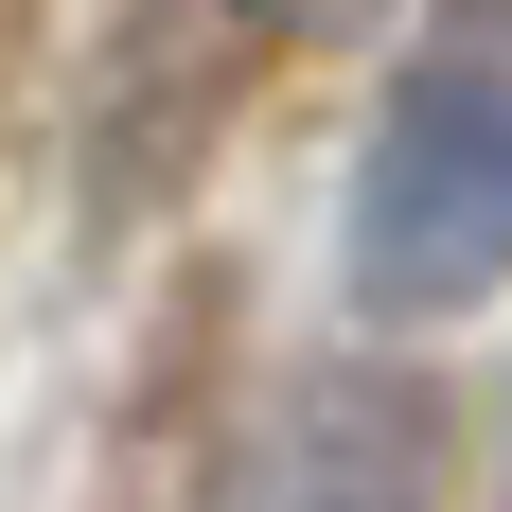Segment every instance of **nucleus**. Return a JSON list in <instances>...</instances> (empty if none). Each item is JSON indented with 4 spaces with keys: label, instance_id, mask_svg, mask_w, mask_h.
I'll list each match as a JSON object with an SVG mask.
<instances>
[{
    "label": "nucleus",
    "instance_id": "obj_2",
    "mask_svg": "<svg viewBox=\"0 0 512 512\" xmlns=\"http://www.w3.org/2000/svg\"><path fill=\"white\" fill-rule=\"evenodd\" d=\"M212 512H442V424L407 371H283Z\"/></svg>",
    "mask_w": 512,
    "mask_h": 512
},
{
    "label": "nucleus",
    "instance_id": "obj_1",
    "mask_svg": "<svg viewBox=\"0 0 512 512\" xmlns=\"http://www.w3.org/2000/svg\"><path fill=\"white\" fill-rule=\"evenodd\" d=\"M354 301L371 318H460L512 283V0H442L354 142Z\"/></svg>",
    "mask_w": 512,
    "mask_h": 512
},
{
    "label": "nucleus",
    "instance_id": "obj_3",
    "mask_svg": "<svg viewBox=\"0 0 512 512\" xmlns=\"http://www.w3.org/2000/svg\"><path fill=\"white\" fill-rule=\"evenodd\" d=\"M371 18H389V0H265V36H301V53L318 36H371Z\"/></svg>",
    "mask_w": 512,
    "mask_h": 512
}]
</instances>
